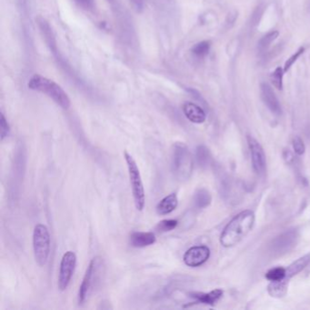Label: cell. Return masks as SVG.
<instances>
[{
  "label": "cell",
  "mask_w": 310,
  "mask_h": 310,
  "mask_svg": "<svg viewBox=\"0 0 310 310\" xmlns=\"http://www.w3.org/2000/svg\"><path fill=\"white\" fill-rule=\"evenodd\" d=\"M131 5L136 10L137 12H141L144 10L145 7V0H129Z\"/></svg>",
  "instance_id": "obj_28"
},
{
  "label": "cell",
  "mask_w": 310,
  "mask_h": 310,
  "mask_svg": "<svg viewBox=\"0 0 310 310\" xmlns=\"http://www.w3.org/2000/svg\"><path fill=\"white\" fill-rule=\"evenodd\" d=\"M179 221L177 219H164L157 225L156 229L159 232H168L177 228Z\"/></svg>",
  "instance_id": "obj_23"
},
{
  "label": "cell",
  "mask_w": 310,
  "mask_h": 310,
  "mask_svg": "<svg viewBox=\"0 0 310 310\" xmlns=\"http://www.w3.org/2000/svg\"><path fill=\"white\" fill-rule=\"evenodd\" d=\"M106 273V265L101 257H95L89 263L81 285L79 286L78 302L79 305L86 303L94 292L101 286Z\"/></svg>",
  "instance_id": "obj_2"
},
{
  "label": "cell",
  "mask_w": 310,
  "mask_h": 310,
  "mask_svg": "<svg viewBox=\"0 0 310 310\" xmlns=\"http://www.w3.org/2000/svg\"><path fill=\"white\" fill-rule=\"evenodd\" d=\"M299 235L296 229H289L278 235L270 243L269 249L274 256H283L296 247Z\"/></svg>",
  "instance_id": "obj_7"
},
{
  "label": "cell",
  "mask_w": 310,
  "mask_h": 310,
  "mask_svg": "<svg viewBox=\"0 0 310 310\" xmlns=\"http://www.w3.org/2000/svg\"><path fill=\"white\" fill-rule=\"evenodd\" d=\"M196 159L200 168L208 169L211 165L212 157L209 148L206 145H200L197 147L196 150Z\"/></svg>",
  "instance_id": "obj_19"
},
{
  "label": "cell",
  "mask_w": 310,
  "mask_h": 310,
  "mask_svg": "<svg viewBox=\"0 0 310 310\" xmlns=\"http://www.w3.org/2000/svg\"><path fill=\"white\" fill-rule=\"evenodd\" d=\"M211 44L209 41H202L199 43L195 45L192 49V53L194 54L196 57L199 58H203L205 56H207L209 54L210 50Z\"/></svg>",
  "instance_id": "obj_22"
},
{
  "label": "cell",
  "mask_w": 310,
  "mask_h": 310,
  "mask_svg": "<svg viewBox=\"0 0 310 310\" xmlns=\"http://www.w3.org/2000/svg\"><path fill=\"white\" fill-rule=\"evenodd\" d=\"M77 266V255L73 251H67L61 258L58 273V288L65 291L68 288Z\"/></svg>",
  "instance_id": "obj_8"
},
{
  "label": "cell",
  "mask_w": 310,
  "mask_h": 310,
  "mask_svg": "<svg viewBox=\"0 0 310 310\" xmlns=\"http://www.w3.org/2000/svg\"><path fill=\"white\" fill-rule=\"evenodd\" d=\"M76 1L85 9H92L95 0H76Z\"/></svg>",
  "instance_id": "obj_29"
},
{
  "label": "cell",
  "mask_w": 310,
  "mask_h": 310,
  "mask_svg": "<svg viewBox=\"0 0 310 310\" xmlns=\"http://www.w3.org/2000/svg\"><path fill=\"white\" fill-rule=\"evenodd\" d=\"M292 143H293V148H294V150L296 152V155L302 156L305 153V144H304V142H303V140L301 139L299 136H295L293 138Z\"/></svg>",
  "instance_id": "obj_27"
},
{
  "label": "cell",
  "mask_w": 310,
  "mask_h": 310,
  "mask_svg": "<svg viewBox=\"0 0 310 310\" xmlns=\"http://www.w3.org/2000/svg\"><path fill=\"white\" fill-rule=\"evenodd\" d=\"M260 91H261L262 100L265 103L267 108L274 115L280 116L282 114L281 106L272 87L267 83H262L260 85Z\"/></svg>",
  "instance_id": "obj_11"
},
{
  "label": "cell",
  "mask_w": 310,
  "mask_h": 310,
  "mask_svg": "<svg viewBox=\"0 0 310 310\" xmlns=\"http://www.w3.org/2000/svg\"><path fill=\"white\" fill-rule=\"evenodd\" d=\"M178 205H179L178 196L176 193H171L160 200V203L157 205L156 210L157 213L160 216H165L173 212L175 209L178 208Z\"/></svg>",
  "instance_id": "obj_14"
},
{
  "label": "cell",
  "mask_w": 310,
  "mask_h": 310,
  "mask_svg": "<svg viewBox=\"0 0 310 310\" xmlns=\"http://www.w3.org/2000/svg\"><path fill=\"white\" fill-rule=\"evenodd\" d=\"M222 289H215L210 291L209 293H190L189 296L194 298L195 303H201L206 305H214L217 301L220 299V297L223 296Z\"/></svg>",
  "instance_id": "obj_15"
},
{
  "label": "cell",
  "mask_w": 310,
  "mask_h": 310,
  "mask_svg": "<svg viewBox=\"0 0 310 310\" xmlns=\"http://www.w3.org/2000/svg\"><path fill=\"white\" fill-rule=\"evenodd\" d=\"M172 172L176 179L186 181L191 177L194 168L193 158L188 145L182 142H176L172 147Z\"/></svg>",
  "instance_id": "obj_4"
},
{
  "label": "cell",
  "mask_w": 310,
  "mask_h": 310,
  "mask_svg": "<svg viewBox=\"0 0 310 310\" xmlns=\"http://www.w3.org/2000/svg\"><path fill=\"white\" fill-rule=\"evenodd\" d=\"M29 87L32 90L47 95L63 109H68L70 107V99L68 94L53 80L40 75H34L29 79Z\"/></svg>",
  "instance_id": "obj_3"
},
{
  "label": "cell",
  "mask_w": 310,
  "mask_h": 310,
  "mask_svg": "<svg viewBox=\"0 0 310 310\" xmlns=\"http://www.w3.org/2000/svg\"><path fill=\"white\" fill-rule=\"evenodd\" d=\"M50 235L48 228L43 224H38L33 232V249L36 262L44 267L49 260L50 254Z\"/></svg>",
  "instance_id": "obj_6"
},
{
  "label": "cell",
  "mask_w": 310,
  "mask_h": 310,
  "mask_svg": "<svg viewBox=\"0 0 310 310\" xmlns=\"http://www.w3.org/2000/svg\"><path fill=\"white\" fill-rule=\"evenodd\" d=\"M255 223V214L251 210H244L229 221L220 236V243L224 247L238 245L251 231Z\"/></svg>",
  "instance_id": "obj_1"
},
{
  "label": "cell",
  "mask_w": 310,
  "mask_h": 310,
  "mask_svg": "<svg viewBox=\"0 0 310 310\" xmlns=\"http://www.w3.org/2000/svg\"><path fill=\"white\" fill-rule=\"evenodd\" d=\"M247 140L251 155L253 169L257 175L264 174L267 166V160L262 145L253 136H247Z\"/></svg>",
  "instance_id": "obj_9"
},
{
  "label": "cell",
  "mask_w": 310,
  "mask_h": 310,
  "mask_svg": "<svg viewBox=\"0 0 310 310\" xmlns=\"http://www.w3.org/2000/svg\"><path fill=\"white\" fill-rule=\"evenodd\" d=\"M266 277L269 281H279L286 278V268L284 267H275L267 272Z\"/></svg>",
  "instance_id": "obj_21"
},
{
  "label": "cell",
  "mask_w": 310,
  "mask_h": 310,
  "mask_svg": "<svg viewBox=\"0 0 310 310\" xmlns=\"http://www.w3.org/2000/svg\"><path fill=\"white\" fill-rule=\"evenodd\" d=\"M155 234L153 232H140L136 231L130 235L129 243L134 247H149L156 243Z\"/></svg>",
  "instance_id": "obj_13"
},
{
  "label": "cell",
  "mask_w": 310,
  "mask_h": 310,
  "mask_svg": "<svg viewBox=\"0 0 310 310\" xmlns=\"http://www.w3.org/2000/svg\"><path fill=\"white\" fill-rule=\"evenodd\" d=\"M10 126L9 122L7 121L3 113L0 115V138L1 141L4 140L6 137L10 136Z\"/></svg>",
  "instance_id": "obj_25"
},
{
  "label": "cell",
  "mask_w": 310,
  "mask_h": 310,
  "mask_svg": "<svg viewBox=\"0 0 310 310\" xmlns=\"http://www.w3.org/2000/svg\"><path fill=\"white\" fill-rule=\"evenodd\" d=\"M124 158L127 167L135 207L138 211H142L145 208V195L140 171L136 160H134V158L127 151L124 152Z\"/></svg>",
  "instance_id": "obj_5"
},
{
  "label": "cell",
  "mask_w": 310,
  "mask_h": 310,
  "mask_svg": "<svg viewBox=\"0 0 310 310\" xmlns=\"http://www.w3.org/2000/svg\"><path fill=\"white\" fill-rule=\"evenodd\" d=\"M288 282L287 279H283L279 281H271V283L267 286V292L273 297L280 298L286 296L288 289Z\"/></svg>",
  "instance_id": "obj_17"
},
{
  "label": "cell",
  "mask_w": 310,
  "mask_h": 310,
  "mask_svg": "<svg viewBox=\"0 0 310 310\" xmlns=\"http://www.w3.org/2000/svg\"><path fill=\"white\" fill-rule=\"evenodd\" d=\"M212 201V197L209 190L206 189H199L196 191L193 198L195 207L197 209H203L208 208Z\"/></svg>",
  "instance_id": "obj_18"
},
{
  "label": "cell",
  "mask_w": 310,
  "mask_h": 310,
  "mask_svg": "<svg viewBox=\"0 0 310 310\" xmlns=\"http://www.w3.org/2000/svg\"><path fill=\"white\" fill-rule=\"evenodd\" d=\"M278 35H279L278 31H271V32L267 33L266 36H264V37L259 40V42H258V49H259L261 52L265 51V50H267V49L269 48V46L271 45L272 42H273L274 40H276V38L278 37Z\"/></svg>",
  "instance_id": "obj_20"
},
{
  "label": "cell",
  "mask_w": 310,
  "mask_h": 310,
  "mask_svg": "<svg viewBox=\"0 0 310 310\" xmlns=\"http://www.w3.org/2000/svg\"><path fill=\"white\" fill-rule=\"evenodd\" d=\"M183 112L189 121L201 124L206 120V113L201 107L191 102H186L183 105Z\"/></svg>",
  "instance_id": "obj_12"
},
{
  "label": "cell",
  "mask_w": 310,
  "mask_h": 310,
  "mask_svg": "<svg viewBox=\"0 0 310 310\" xmlns=\"http://www.w3.org/2000/svg\"><path fill=\"white\" fill-rule=\"evenodd\" d=\"M283 76H284V70L280 67L276 68L270 76L273 86L277 88L278 90L283 89Z\"/></svg>",
  "instance_id": "obj_24"
},
{
  "label": "cell",
  "mask_w": 310,
  "mask_h": 310,
  "mask_svg": "<svg viewBox=\"0 0 310 310\" xmlns=\"http://www.w3.org/2000/svg\"><path fill=\"white\" fill-rule=\"evenodd\" d=\"M304 52H305V48H300V49L296 51V53L294 54V55H292L290 58L286 60V63H285V66H284V72H287V71L290 69L291 67L294 65V63L296 62V60L298 59V58H299L301 55L304 53Z\"/></svg>",
  "instance_id": "obj_26"
},
{
  "label": "cell",
  "mask_w": 310,
  "mask_h": 310,
  "mask_svg": "<svg viewBox=\"0 0 310 310\" xmlns=\"http://www.w3.org/2000/svg\"><path fill=\"white\" fill-rule=\"evenodd\" d=\"M309 262L310 254L299 257L296 261L293 262L287 268H286V279L289 280L291 277L300 273L303 269H305V267L309 264Z\"/></svg>",
  "instance_id": "obj_16"
},
{
  "label": "cell",
  "mask_w": 310,
  "mask_h": 310,
  "mask_svg": "<svg viewBox=\"0 0 310 310\" xmlns=\"http://www.w3.org/2000/svg\"><path fill=\"white\" fill-rule=\"evenodd\" d=\"M210 250L207 246H196L190 247L185 253L183 260L184 263L190 267H197L203 265L209 260Z\"/></svg>",
  "instance_id": "obj_10"
}]
</instances>
